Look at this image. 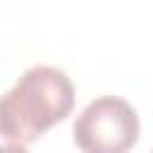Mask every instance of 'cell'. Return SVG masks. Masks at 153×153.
<instances>
[{"mask_svg":"<svg viewBox=\"0 0 153 153\" xmlns=\"http://www.w3.org/2000/svg\"><path fill=\"white\" fill-rule=\"evenodd\" d=\"M72 131L86 153H124L139 141V117L124 98L100 96L81 110Z\"/></svg>","mask_w":153,"mask_h":153,"instance_id":"obj_2","label":"cell"},{"mask_svg":"<svg viewBox=\"0 0 153 153\" xmlns=\"http://www.w3.org/2000/svg\"><path fill=\"white\" fill-rule=\"evenodd\" d=\"M74 108L72 79L50 65L29 67L10 91L0 96V139L24 151Z\"/></svg>","mask_w":153,"mask_h":153,"instance_id":"obj_1","label":"cell"}]
</instances>
